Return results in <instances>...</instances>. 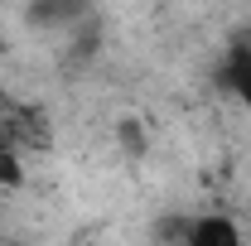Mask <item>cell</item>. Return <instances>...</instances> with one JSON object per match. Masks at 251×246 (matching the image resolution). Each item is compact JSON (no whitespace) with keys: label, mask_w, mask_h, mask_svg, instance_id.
<instances>
[{"label":"cell","mask_w":251,"mask_h":246,"mask_svg":"<svg viewBox=\"0 0 251 246\" xmlns=\"http://www.w3.org/2000/svg\"><path fill=\"white\" fill-rule=\"evenodd\" d=\"M218 87L227 97H237V101L251 111V44H247V39H232V49L222 53V63H218Z\"/></svg>","instance_id":"cell-3"},{"label":"cell","mask_w":251,"mask_h":246,"mask_svg":"<svg viewBox=\"0 0 251 246\" xmlns=\"http://www.w3.org/2000/svg\"><path fill=\"white\" fill-rule=\"evenodd\" d=\"M92 20V0H29L25 5V25L49 34H82Z\"/></svg>","instance_id":"cell-1"},{"label":"cell","mask_w":251,"mask_h":246,"mask_svg":"<svg viewBox=\"0 0 251 246\" xmlns=\"http://www.w3.org/2000/svg\"><path fill=\"white\" fill-rule=\"evenodd\" d=\"M179 246H247V237L232 213H198L179 227Z\"/></svg>","instance_id":"cell-2"}]
</instances>
